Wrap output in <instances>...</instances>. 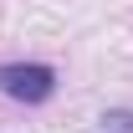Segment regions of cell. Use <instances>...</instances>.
Instances as JSON below:
<instances>
[{
    "label": "cell",
    "instance_id": "obj_1",
    "mask_svg": "<svg viewBox=\"0 0 133 133\" xmlns=\"http://www.w3.org/2000/svg\"><path fill=\"white\" fill-rule=\"evenodd\" d=\"M0 92H5L10 102H26V108L51 102L56 72H51L46 62H5V66H0Z\"/></svg>",
    "mask_w": 133,
    "mask_h": 133
},
{
    "label": "cell",
    "instance_id": "obj_2",
    "mask_svg": "<svg viewBox=\"0 0 133 133\" xmlns=\"http://www.w3.org/2000/svg\"><path fill=\"white\" fill-rule=\"evenodd\" d=\"M97 133H133V113H128V108L102 113V128H97Z\"/></svg>",
    "mask_w": 133,
    "mask_h": 133
}]
</instances>
